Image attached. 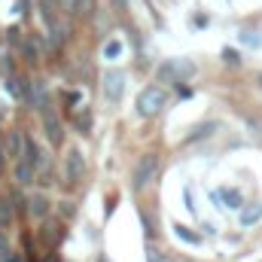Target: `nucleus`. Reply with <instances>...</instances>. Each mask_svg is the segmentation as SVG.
Masks as SVG:
<instances>
[{
  "label": "nucleus",
  "mask_w": 262,
  "mask_h": 262,
  "mask_svg": "<svg viewBox=\"0 0 262 262\" xmlns=\"http://www.w3.org/2000/svg\"><path fill=\"white\" fill-rule=\"evenodd\" d=\"M165 101H168V95L159 89V85H149V89H143L140 95H137V113L140 116H156L162 107H165Z\"/></svg>",
  "instance_id": "obj_1"
},
{
  "label": "nucleus",
  "mask_w": 262,
  "mask_h": 262,
  "mask_svg": "<svg viewBox=\"0 0 262 262\" xmlns=\"http://www.w3.org/2000/svg\"><path fill=\"white\" fill-rule=\"evenodd\" d=\"M192 73H195V64L186 61V58H171L168 64H162V70H159V76L168 79V82H183V79H189Z\"/></svg>",
  "instance_id": "obj_2"
},
{
  "label": "nucleus",
  "mask_w": 262,
  "mask_h": 262,
  "mask_svg": "<svg viewBox=\"0 0 262 262\" xmlns=\"http://www.w3.org/2000/svg\"><path fill=\"white\" fill-rule=\"evenodd\" d=\"M156 171H159V156H143L140 162H137V168H134V186H146V183H152V177H156Z\"/></svg>",
  "instance_id": "obj_3"
},
{
  "label": "nucleus",
  "mask_w": 262,
  "mask_h": 262,
  "mask_svg": "<svg viewBox=\"0 0 262 262\" xmlns=\"http://www.w3.org/2000/svg\"><path fill=\"white\" fill-rule=\"evenodd\" d=\"M122 89H125V76L116 73V70H110V73L104 76V92H107V98H110V101H119V98H122Z\"/></svg>",
  "instance_id": "obj_4"
},
{
  "label": "nucleus",
  "mask_w": 262,
  "mask_h": 262,
  "mask_svg": "<svg viewBox=\"0 0 262 262\" xmlns=\"http://www.w3.org/2000/svg\"><path fill=\"white\" fill-rule=\"evenodd\" d=\"M82 174H85V162H82V156L73 149V152L67 156V177H70V180H79Z\"/></svg>",
  "instance_id": "obj_5"
},
{
  "label": "nucleus",
  "mask_w": 262,
  "mask_h": 262,
  "mask_svg": "<svg viewBox=\"0 0 262 262\" xmlns=\"http://www.w3.org/2000/svg\"><path fill=\"white\" fill-rule=\"evenodd\" d=\"M46 131H49V140L58 146V143H61V122H58L49 110H46Z\"/></svg>",
  "instance_id": "obj_6"
},
{
  "label": "nucleus",
  "mask_w": 262,
  "mask_h": 262,
  "mask_svg": "<svg viewBox=\"0 0 262 262\" xmlns=\"http://www.w3.org/2000/svg\"><path fill=\"white\" fill-rule=\"evenodd\" d=\"M259 216H262V204H250V207L241 210V226H253Z\"/></svg>",
  "instance_id": "obj_7"
},
{
  "label": "nucleus",
  "mask_w": 262,
  "mask_h": 262,
  "mask_svg": "<svg viewBox=\"0 0 262 262\" xmlns=\"http://www.w3.org/2000/svg\"><path fill=\"white\" fill-rule=\"evenodd\" d=\"M31 168H34L31 162H18V165H15V180H18L21 186H25V183H31V177H34V174H31Z\"/></svg>",
  "instance_id": "obj_8"
},
{
  "label": "nucleus",
  "mask_w": 262,
  "mask_h": 262,
  "mask_svg": "<svg viewBox=\"0 0 262 262\" xmlns=\"http://www.w3.org/2000/svg\"><path fill=\"white\" fill-rule=\"evenodd\" d=\"M25 162H31V165H37L40 162V152H37V143L25 134Z\"/></svg>",
  "instance_id": "obj_9"
},
{
  "label": "nucleus",
  "mask_w": 262,
  "mask_h": 262,
  "mask_svg": "<svg viewBox=\"0 0 262 262\" xmlns=\"http://www.w3.org/2000/svg\"><path fill=\"white\" fill-rule=\"evenodd\" d=\"M220 198L226 201V207H241V192L238 189H220Z\"/></svg>",
  "instance_id": "obj_10"
},
{
  "label": "nucleus",
  "mask_w": 262,
  "mask_h": 262,
  "mask_svg": "<svg viewBox=\"0 0 262 262\" xmlns=\"http://www.w3.org/2000/svg\"><path fill=\"white\" fill-rule=\"evenodd\" d=\"M31 204H34V207H31V210H34V213H37V216H43V213H46V210H49V201H46V198H43V195H37V198H34V201H31Z\"/></svg>",
  "instance_id": "obj_11"
},
{
  "label": "nucleus",
  "mask_w": 262,
  "mask_h": 262,
  "mask_svg": "<svg viewBox=\"0 0 262 262\" xmlns=\"http://www.w3.org/2000/svg\"><path fill=\"white\" fill-rule=\"evenodd\" d=\"M21 140H25L21 134H12V137H9V146H6V152H9V156H18V149H21Z\"/></svg>",
  "instance_id": "obj_12"
},
{
  "label": "nucleus",
  "mask_w": 262,
  "mask_h": 262,
  "mask_svg": "<svg viewBox=\"0 0 262 262\" xmlns=\"http://www.w3.org/2000/svg\"><path fill=\"white\" fill-rule=\"evenodd\" d=\"M55 3L58 0H40V9H43V18L52 21V12H55Z\"/></svg>",
  "instance_id": "obj_13"
},
{
  "label": "nucleus",
  "mask_w": 262,
  "mask_h": 262,
  "mask_svg": "<svg viewBox=\"0 0 262 262\" xmlns=\"http://www.w3.org/2000/svg\"><path fill=\"white\" fill-rule=\"evenodd\" d=\"M9 220H12V210H9V204H6V201H0V226L6 229V226H9Z\"/></svg>",
  "instance_id": "obj_14"
},
{
  "label": "nucleus",
  "mask_w": 262,
  "mask_h": 262,
  "mask_svg": "<svg viewBox=\"0 0 262 262\" xmlns=\"http://www.w3.org/2000/svg\"><path fill=\"white\" fill-rule=\"evenodd\" d=\"M92 9H95V0H76V12L79 15H89Z\"/></svg>",
  "instance_id": "obj_15"
},
{
  "label": "nucleus",
  "mask_w": 262,
  "mask_h": 262,
  "mask_svg": "<svg viewBox=\"0 0 262 262\" xmlns=\"http://www.w3.org/2000/svg\"><path fill=\"white\" fill-rule=\"evenodd\" d=\"M119 52H122V46H119L116 40H113V43H107V58H116Z\"/></svg>",
  "instance_id": "obj_16"
},
{
  "label": "nucleus",
  "mask_w": 262,
  "mask_h": 262,
  "mask_svg": "<svg viewBox=\"0 0 262 262\" xmlns=\"http://www.w3.org/2000/svg\"><path fill=\"white\" fill-rule=\"evenodd\" d=\"M177 235H180V238H186V241H198V235H192V232H186L183 226H177Z\"/></svg>",
  "instance_id": "obj_17"
},
{
  "label": "nucleus",
  "mask_w": 262,
  "mask_h": 262,
  "mask_svg": "<svg viewBox=\"0 0 262 262\" xmlns=\"http://www.w3.org/2000/svg\"><path fill=\"white\" fill-rule=\"evenodd\" d=\"M25 52H28V61H31V64H37V49H34L31 43H28V49H25Z\"/></svg>",
  "instance_id": "obj_18"
},
{
  "label": "nucleus",
  "mask_w": 262,
  "mask_h": 262,
  "mask_svg": "<svg viewBox=\"0 0 262 262\" xmlns=\"http://www.w3.org/2000/svg\"><path fill=\"white\" fill-rule=\"evenodd\" d=\"M146 259H149V262H168L162 253H156V250H149V253H146Z\"/></svg>",
  "instance_id": "obj_19"
},
{
  "label": "nucleus",
  "mask_w": 262,
  "mask_h": 262,
  "mask_svg": "<svg viewBox=\"0 0 262 262\" xmlns=\"http://www.w3.org/2000/svg\"><path fill=\"white\" fill-rule=\"evenodd\" d=\"M0 168H3V146H0Z\"/></svg>",
  "instance_id": "obj_20"
},
{
  "label": "nucleus",
  "mask_w": 262,
  "mask_h": 262,
  "mask_svg": "<svg viewBox=\"0 0 262 262\" xmlns=\"http://www.w3.org/2000/svg\"><path fill=\"white\" fill-rule=\"evenodd\" d=\"M49 262H58V259H55V256H52V259H49Z\"/></svg>",
  "instance_id": "obj_21"
}]
</instances>
